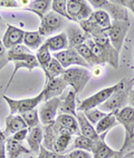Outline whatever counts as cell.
Listing matches in <instances>:
<instances>
[{"label": "cell", "instance_id": "1", "mask_svg": "<svg viewBox=\"0 0 134 158\" xmlns=\"http://www.w3.org/2000/svg\"><path fill=\"white\" fill-rule=\"evenodd\" d=\"M119 84L120 86L112 94V96L104 104L101 105L100 107H97L100 110L109 114L121 110L128 106V97L134 87V78H123L121 81H119Z\"/></svg>", "mask_w": 134, "mask_h": 158}, {"label": "cell", "instance_id": "2", "mask_svg": "<svg viewBox=\"0 0 134 158\" xmlns=\"http://www.w3.org/2000/svg\"><path fill=\"white\" fill-rule=\"evenodd\" d=\"M62 78L67 82V85L78 95L83 91L87 82L91 80L92 73L91 70L84 67H74L65 69L62 75Z\"/></svg>", "mask_w": 134, "mask_h": 158}, {"label": "cell", "instance_id": "3", "mask_svg": "<svg viewBox=\"0 0 134 158\" xmlns=\"http://www.w3.org/2000/svg\"><path fill=\"white\" fill-rule=\"evenodd\" d=\"M86 44L91 48L92 52L96 58L98 65L104 66L105 64H109L114 69H119V66H120V52L115 50L114 47L111 44L105 46V47H100L92 39L87 40Z\"/></svg>", "mask_w": 134, "mask_h": 158}, {"label": "cell", "instance_id": "4", "mask_svg": "<svg viewBox=\"0 0 134 158\" xmlns=\"http://www.w3.org/2000/svg\"><path fill=\"white\" fill-rule=\"evenodd\" d=\"M71 23L64 17L57 15L54 11H49L40 19V25L38 28V32L43 37L53 36L57 32H63L64 29Z\"/></svg>", "mask_w": 134, "mask_h": 158}, {"label": "cell", "instance_id": "5", "mask_svg": "<svg viewBox=\"0 0 134 158\" xmlns=\"http://www.w3.org/2000/svg\"><path fill=\"white\" fill-rule=\"evenodd\" d=\"M44 91L38 94L37 96L32 97V98H24V99H14L10 97L3 95V100L7 102L10 110V115H21V114L29 111V110L36 109L40 102H44Z\"/></svg>", "mask_w": 134, "mask_h": 158}, {"label": "cell", "instance_id": "6", "mask_svg": "<svg viewBox=\"0 0 134 158\" xmlns=\"http://www.w3.org/2000/svg\"><path fill=\"white\" fill-rule=\"evenodd\" d=\"M89 6L96 10H104L115 21H130L128 11L125 7L117 5L114 0H89Z\"/></svg>", "mask_w": 134, "mask_h": 158}, {"label": "cell", "instance_id": "7", "mask_svg": "<svg viewBox=\"0 0 134 158\" xmlns=\"http://www.w3.org/2000/svg\"><path fill=\"white\" fill-rule=\"evenodd\" d=\"M131 28V21H115L113 20L109 29H106V35L109 37L110 43L114 49L121 52L124 45V40Z\"/></svg>", "mask_w": 134, "mask_h": 158}, {"label": "cell", "instance_id": "8", "mask_svg": "<svg viewBox=\"0 0 134 158\" xmlns=\"http://www.w3.org/2000/svg\"><path fill=\"white\" fill-rule=\"evenodd\" d=\"M119 86H120V84L117 82V84H115L113 86L103 88L102 90L97 91L96 94H94V95H92V96L87 97L84 100L80 102L77 104V111H82L83 113V111H86V110L100 107L101 105L104 104L112 96V94L116 90Z\"/></svg>", "mask_w": 134, "mask_h": 158}, {"label": "cell", "instance_id": "9", "mask_svg": "<svg viewBox=\"0 0 134 158\" xmlns=\"http://www.w3.org/2000/svg\"><path fill=\"white\" fill-rule=\"evenodd\" d=\"M67 14L71 23H80L91 17L93 8L86 0H67Z\"/></svg>", "mask_w": 134, "mask_h": 158}, {"label": "cell", "instance_id": "10", "mask_svg": "<svg viewBox=\"0 0 134 158\" xmlns=\"http://www.w3.org/2000/svg\"><path fill=\"white\" fill-rule=\"evenodd\" d=\"M55 59L58 60L59 64L63 66L64 69H67L71 66H75V67H84V68H91L89 65L85 60L80 56V54L76 51L75 48H67L65 50L58 51V52H54L53 55Z\"/></svg>", "mask_w": 134, "mask_h": 158}, {"label": "cell", "instance_id": "11", "mask_svg": "<svg viewBox=\"0 0 134 158\" xmlns=\"http://www.w3.org/2000/svg\"><path fill=\"white\" fill-rule=\"evenodd\" d=\"M114 115L119 124L122 125L125 130V138L123 143V146H125L134 136V108L126 106L123 109L114 111Z\"/></svg>", "mask_w": 134, "mask_h": 158}, {"label": "cell", "instance_id": "12", "mask_svg": "<svg viewBox=\"0 0 134 158\" xmlns=\"http://www.w3.org/2000/svg\"><path fill=\"white\" fill-rule=\"evenodd\" d=\"M60 106V97L51 98L47 102H44V104L40 106L38 114H39L40 125L47 126L50 125L56 120L58 116V109Z\"/></svg>", "mask_w": 134, "mask_h": 158}, {"label": "cell", "instance_id": "13", "mask_svg": "<svg viewBox=\"0 0 134 158\" xmlns=\"http://www.w3.org/2000/svg\"><path fill=\"white\" fill-rule=\"evenodd\" d=\"M65 34L67 36L69 48H75L77 46L83 45L89 39V36L80 28V26L76 23H69L65 28Z\"/></svg>", "mask_w": 134, "mask_h": 158}, {"label": "cell", "instance_id": "14", "mask_svg": "<svg viewBox=\"0 0 134 158\" xmlns=\"http://www.w3.org/2000/svg\"><path fill=\"white\" fill-rule=\"evenodd\" d=\"M67 82L60 77L54 78L49 80V81L45 82L44 86V102H47L51 98H56V97H60L63 95V93L65 91V89L67 88Z\"/></svg>", "mask_w": 134, "mask_h": 158}, {"label": "cell", "instance_id": "15", "mask_svg": "<svg viewBox=\"0 0 134 158\" xmlns=\"http://www.w3.org/2000/svg\"><path fill=\"white\" fill-rule=\"evenodd\" d=\"M24 35H25V30L18 28L16 26L8 25L2 38H1V43H2L3 47H5L7 50H9V49L12 48L14 46L23 44Z\"/></svg>", "mask_w": 134, "mask_h": 158}, {"label": "cell", "instance_id": "16", "mask_svg": "<svg viewBox=\"0 0 134 158\" xmlns=\"http://www.w3.org/2000/svg\"><path fill=\"white\" fill-rule=\"evenodd\" d=\"M77 94L73 89H68L65 96H60V106L58 115H71L76 117L77 114Z\"/></svg>", "mask_w": 134, "mask_h": 158}, {"label": "cell", "instance_id": "17", "mask_svg": "<svg viewBox=\"0 0 134 158\" xmlns=\"http://www.w3.org/2000/svg\"><path fill=\"white\" fill-rule=\"evenodd\" d=\"M43 139H44V131L41 125L29 129L26 140L28 143L29 150L32 152V156H37L39 154L40 147L43 145Z\"/></svg>", "mask_w": 134, "mask_h": 158}, {"label": "cell", "instance_id": "18", "mask_svg": "<svg viewBox=\"0 0 134 158\" xmlns=\"http://www.w3.org/2000/svg\"><path fill=\"white\" fill-rule=\"evenodd\" d=\"M5 124H6V127H5V129H2V131L7 138L11 137L14 134H16L19 130L28 128L25 120L20 115H10L9 114L5 119Z\"/></svg>", "mask_w": 134, "mask_h": 158}, {"label": "cell", "instance_id": "19", "mask_svg": "<svg viewBox=\"0 0 134 158\" xmlns=\"http://www.w3.org/2000/svg\"><path fill=\"white\" fill-rule=\"evenodd\" d=\"M14 62V71H12L11 73V77L9 78L8 82H7V86L6 88H5V93H6L7 90H8V88L10 87V85H11L12 80H14L15 76H16V73H18V70L19 69H27L28 71H32L34 70L35 68H39V64H38L37 61V58H36V55L32 54L30 57H28L27 59H23V60H15Z\"/></svg>", "mask_w": 134, "mask_h": 158}, {"label": "cell", "instance_id": "20", "mask_svg": "<svg viewBox=\"0 0 134 158\" xmlns=\"http://www.w3.org/2000/svg\"><path fill=\"white\" fill-rule=\"evenodd\" d=\"M107 135L103 134L100 135V137L94 140V145H93V149H92V154H93V158H111L113 155H115L116 150L112 149L109 145L106 144L105 137Z\"/></svg>", "mask_w": 134, "mask_h": 158}, {"label": "cell", "instance_id": "21", "mask_svg": "<svg viewBox=\"0 0 134 158\" xmlns=\"http://www.w3.org/2000/svg\"><path fill=\"white\" fill-rule=\"evenodd\" d=\"M6 154L7 158H25L32 155V152L26 148L21 143L15 140L11 137L7 138L6 141Z\"/></svg>", "mask_w": 134, "mask_h": 158}, {"label": "cell", "instance_id": "22", "mask_svg": "<svg viewBox=\"0 0 134 158\" xmlns=\"http://www.w3.org/2000/svg\"><path fill=\"white\" fill-rule=\"evenodd\" d=\"M43 45L46 46L50 52H58V51L67 49L68 48V40H67L65 31L48 37L47 39H45Z\"/></svg>", "mask_w": 134, "mask_h": 158}, {"label": "cell", "instance_id": "23", "mask_svg": "<svg viewBox=\"0 0 134 158\" xmlns=\"http://www.w3.org/2000/svg\"><path fill=\"white\" fill-rule=\"evenodd\" d=\"M76 119H77V123H78L80 135L92 139L93 141L96 140V139L100 137V135H97L96 130H95V127L89 122V120H87V118L85 117L84 113H82V111H77Z\"/></svg>", "mask_w": 134, "mask_h": 158}, {"label": "cell", "instance_id": "24", "mask_svg": "<svg viewBox=\"0 0 134 158\" xmlns=\"http://www.w3.org/2000/svg\"><path fill=\"white\" fill-rule=\"evenodd\" d=\"M50 9L51 0H32V1L29 2L28 6L24 8L23 10L34 12L41 19L46 14H48L50 11Z\"/></svg>", "mask_w": 134, "mask_h": 158}, {"label": "cell", "instance_id": "25", "mask_svg": "<svg viewBox=\"0 0 134 158\" xmlns=\"http://www.w3.org/2000/svg\"><path fill=\"white\" fill-rule=\"evenodd\" d=\"M119 124L114 113H109L103 119L95 125V130H96L97 135H103V134L109 133L112 128L116 127Z\"/></svg>", "mask_w": 134, "mask_h": 158}, {"label": "cell", "instance_id": "26", "mask_svg": "<svg viewBox=\"0 0 134 158\" xmlns=\"http://www.w3.org/2000/svg\"><path fill=\"white\" fill-rule=\"evenodd\" d=\"M44 37L37 31H25L23 44L30 50H38L44 44Z\"/></svg>", "mask_w": 134, "mask_h": 158}, {"label": "cell", "instance_id": "27", "mask_svg": "<svg viewBox=\"0 0 134 158\" xmlns=\"http://www.w3.org/2000/svg\"><path fill=\"white\" fill-rule=\"evenodd\" d=\"M56 122L60 124L66 129H68L74 136L80 135V127H78V123L75 116L71 115H58L56 118Z\"/></svg>", "mask_w": 134, "mask_h": 158}, {"label": "cell", "instance_id": "28", "mask_svg": "<svg viewBox=\"0 0 134 158\" xmlns=\"http://www.w3.org/2000/svg\"><path fill=\"white\" fill-rule=\"evenodd\" d=\"M93 145H94V141L92 139L87 138V137H84L82 135H77L73 138L71 146H69V152L75 149H80V150H85V152H92L93 149Z\"/></svg>", "mask_w": 134, "mask_h": 158}, {"label": "cell", "instance_id": "29", "mask_svg": "<svg viewBox=\"0 0 134 158\" xmlns=\"http://www.w3.org/2000/svg\"><path fill=\"white\" fill-rule=\"evenodd\" d=\"M64 70H65V69H64L63 66L59 64V61L56 60L54 57H53V59L49 62L48 68H47V70H46V73H45V82L49 81V80H51V79H54V78H57V77H60L63 75Z\"/></svg>", "mask_w": 134, "mask_h": 158}, {"label": "cell", "instance_id": "30", "mask_svg": "<svg viewBox=\"0 0 134 158\" xmlns=\"http://www.w3.org/2000/svg\"><path fill=\"white\" fill-rule=\"evenodd\" d=\"M89 19L93 20L96 25H98L101 28H103L104 30L109 29L112 23L111 17H110L109 14L105 12L104 10H95V11H93V14L91 15Z\"/></svg>", "mask_w": 134, "mask_h": 158}, {"label": "cell", "instance_id": "31", "mask_svg": "<svg viewBox=\"0 0 134 158\" xmlns=\"http://www.w3.org/2000/svg\"><path fill=\"white\" fill-rule=\"evenodd\" d=\"M36 58H37V61L39 64V68H41L44 73H45L46 70H47V68H48L49 62L53 59L50 51L48 50V48L46 46L41 45V47L36 52Z\"/></svg>", "mask_w": 134, "mask_h": 158}, {"label": "cell", "instance_id": "32", "mask_svg": "<svg viewBox=\"0 0 134 158\" xmlns=\"http://www.w3.org/2000/svg\"><path fill=\"white\" fill-rule=\"evenodd\" d=\"M73 141V136L71 135H60L55 140L53 145V152L57 154H64L66 150L68 149Z\"/></svg>", "mask_w": 134, "mask_h": 158}, {"label": "cell", "instance_id": "33", "mask_svg": "<svg viewBox=\"0 0 134 158\" xmlns=\"http://www.w3.org/2000/svg\"><path fill=\"white\" fill-rule=\"evenodd\" d=\"M75 49H76V51L80 54V56L83 58L84 60H85L87 64L89 65V67H94V66L98 65L97 64V60L96 58L94 57V55H93V52H92L91 48L89 47V45L87 44H83V45H80L77 46V47H75Z\"/></svg>", "mask_w": 134, "mask_h": 158}, {"label": "cell", "instance_id": "34", "mask_svg": "<svg viewBox=\"0 0 134 158\" xmlns=\"http://www.w3.org/2000/svg\"><path fill=\"white\" fill-rule=\"evenodd\" d=\"M20 116H21L23 119L25 120L28 129L34 128V127H36V126H39L40 125L39 114H38L37 109H32V110H29V111H26V113L21 114Z\"/></svg>", "mask_w": 134, "mask_h": 158}, {"label": "cell", "instance_id": "35", "mask_svg": "<svg viewBox=\"0 0 134 158\" xmlns=\"http://www.w3.org/2000/svg\"><path fill=\"white\" fill-rule=\"evenodd\" d=\"M51 11L56 12L57 15L71 21L68 14H67V1L66 0H53L51 1Z\"/></svg>", "mask_w": 134, "mask_h": 158}, {"label": "cell", "instance_id": "36", "mask_svg": "<svg viewBox=\"0 0 134 158\" xmlns=\"http://www.w3.org/2000/svg\"><path fill=\"white\" fill-rule=\"evenodd\" d=\"M83 113H84V115H85L86 118H87V120H89L93 126L96 125L101 119H103L106 115H107V114L102 111V110H100L98 108H93V109L86 110V111H83Z\"/></svg>", "mask_w": 134, "mask_h": 158}, {"label": "cell", "instance_id": "37", "mask_svg": "<svg viewBox=\"0 0 134 158\" xmlns=\"http://www.w3.org/2000/svg\"><path fill=\"white\" fill-rule=\"evenodd\" d=\"M27 54H32V50L29 48H27L24 44H20V45L14 46L12 48H10L9 50H7V55H8V60L11 61L14 58L19 56H23V55H27Z\"/></svg>", "mask_w": 134, "mask_h": 158}, {"label": "cell", "instance_id": "38", "mask_svg": "<svg viewBox=\"0 0 134 158\" xmlns=\"http://www.w3.org/2000/svg\"><path fill=\"white\" fill-rule=\"evenodd\" d=\"M25 158H69L68 154H57L55 152H51V150L46 149L45 147L41 145L39 150V154L37 156H27Z\"/></svg>", "mask_w": 134, "mask_h": 158}, {"label": "cell", "instance_id": "39", "mask_svg": "<svg viewBox=\"0 0 134 158\" xmlns=\"http://www.w3.org/2000/svg\"><path fill=\"white\" fill-rule=\"evenodd\" d=\"M20 3L17 0H0V8L5 9H18L20 8Z\"/></svg>", "mask_w": 134, "mask_h": 158}, {"label": "cell", "instance_id": "40", "mask_svg": "<svg viewBox=\"0 0 134 158\" xmlns=\"http://www.w3.org/2000/svg\"><path fill=\"white\" fill-rule=\"evenodd\" d=\"M9 62L8 60V55H7V49L3 47L1 39H0V71Z\"/></svg>", "mask_w": 134, "mask_h": 158}, {"label": "cell", "instance_id": "41", "mask_svg": "<svg viewBox=\"0 0 134 158\" xmlns=\"http://www.w3.org/2000/svg\"><path fill=\"white\" fill-rule=\"evenodd\" d=\"M69 158H93L91 152H85V150H80V149H75L71 150L68 152Z\"/></svg>", "mask_w": 134, "mask_h": 158}, {"label": "cell", "instance_id": "42", "mask_svg": "<svg viewBox=\"0 0 134 158\" xmlns=\"http://www.w3.org/2000/svg\"><path fill=\"white\" fill-rule=\"evenodd\" d=\"M92 77L93 78H101V77H103V75H104V66L102 65H96L94 66V67H92Z\"/></svg>", "mask_w": 134, "mask_h": 158}, {"label": "cell", "instance_id": "43", "mask_svg": "<svg viewBox=\"0 0 134 158\" xmlns=\"http://www.w3.org/2000/svg\"><path fill=\"white\" fill-rule=\"evenodd\" d=\"M28 131H29L28 128H27V129L19 130V131H17V133L14 134V135L11 136V138H12V139H15V140L19 141V143H21V141L25 140V139L27 138V135H28Z\"/></svg>", "mask_w": 134, "mask_h": 158}, {"label": "cell", "instance_id": "44", "mask_svg": "<svg viewBox=\"0 0 134 158\" xmlns=\"http://www.w3.org/2000/svg\"><path fill=\"white\" fill-rule=\"evenodd\" d=\"M117 5L125 7L126 9H130L132 14L134 15V0H114Z\"/></svg>", "mask_w": 134, "mask_h": 158}, {"label": "cell", "instance_id": "45", "mask_svg": "<svg viewBox=\"0 0 134 158\" xmlns=\"http://www.w3.org/2000/svg\"><path fill=\"white\" fill-rule=\"evenodd\" d=\"M120 150L122 152H124V154H128V152H134V136L133 138L130 140V143L128 145H125V146H122V148Z\"/></svg>", "mask_w": 134, "mask_h": 158}, {"label": "cell", "instance_id": "46", "mask_svg": "<svg viewBox=\"0 0 134 158\" xmlns=\"http://www.w3.org/2000/svg\"><path fill=\"white\" fill-rule=\"evenodd\" d=\"M7 26H8V23L2 19L1 16H0V39L2 38L3 34H5V31H6V29H7Z\"/></svg>", "mask_w": 134, "mask_h": 158}, {"label": "cell", "instance_id": "47", "mask_svg": "<svg viewBox=\"0 0 134 158\" xmlns=\"http://www.w3.org/2000/svg\"><path fill=\"white\" fill-rule=\"evenodd\" d=\"M128 106L134 108V87L130 93V97H128Z\"/></svg>", "mask_w": 134, "mask_h": 158}, {"label": "cell", "instance_id": "48", "mask_svg": "<svg viewBox=\"0 0 134 158\" xmlns=\"http://www.w3.org/2000/svg\"><path fill=\"white\" fill-rule=\"evenodd\" d=\"M125 157H126V154L122 152L121 150H116V152H115V155H113L111 158H125Z\"/></svg>", "mask_w": 134, "mask_h": 158}, {"label": "cell", "instance_id": "49", "mask_svg": "<svg viewBox=\"0 0 134 158\" xmlns=\"http://www.w3.org/2000/svg\"><path fill=\"white\" fill-rule=\"evenodd\" d=\"M125 158H134V152L126 154V157H125Z\"/></svg>", "mask_w": 134, "mask_h": 158}]
</instances>
